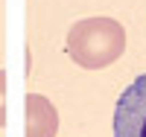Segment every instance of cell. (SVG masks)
Wrapping results in <instances>:
<instances>
[{
  "label": "cell",
  "mask_w": 146,
  "mask_h": 137,
  "mask_svg": "<svg viewBox=\"0 0 146 137\" xmlns=\"http://www.w3.org/2000/svg\"><path fill=\"white\" fill-rule=\"evenodd\" d=\"M126 29L114 18H85L67 32V53L85 70H102L123 56Z\"/></svg>",
  "instance_id": "cell-1"
},
{
  "label": "cell",
  "mask_w": 146,
  "mask_h": 137,
  "mask_svg": "<svg viewBox=\"0 0 146 137\" xmlns=\"http://www.w3.org/2000/svg\"><path fill=\"white\" fill-rule=\"evenodd\" d=\"M6 126V73L0 70V128Z\"/></svg>",
  "instance_id": "cell-4"
},
{
  "label": "cell",
  "mask_w": 146,
  "mask_h": 137,
  "mask_svg": "<svg viewBox=\"0 0 146 137\" xmlns=\"http://www.w3.org/2000/svg\"><path fill=\"white\" fill-rule=\"evenodd\" d=\"M23 137H56L58 131V111L47 96L41 93H27L23 96Z\"/></svg>",
  "instance_id": "cell-3"
},
{
  "label": "cell",
  "mask_w": 146,
  "mask_h": 137,
  "mask_svg": "<svg viewBox=\"0 0 146 137\" xmlns=\"http://www.w3.org/2000/svg\"><path fill=\"white\" fill-rule=\"evenodd\" d=\"M114 137H146V73L137 76L117 99Z\"/></svg>",
  "instance_id": "cell-2"
}]
</instances>
